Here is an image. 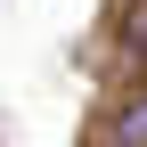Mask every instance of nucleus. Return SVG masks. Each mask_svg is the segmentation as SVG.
<instances>
[{"label": "nucleus", "instance_id": "obj_1", "mask_svg": "<svg viewBox=\"0 0 147 147\" xmlns=\"http://www.w3.org/2000/svg\"><path fill=\"white\" fill-rule=\"evenodd\" d=\"M123 147H147V106H139L131 123H123Z\"/></svg>", "mask_w": 147, "mask_h": 147}]
</instances>
